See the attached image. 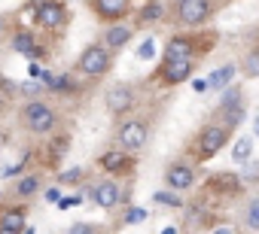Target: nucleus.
I'll use <instances>...</instances> for the list:
<instances>
[{
    "label": "nucleus",
    "instance_id": "31",
    "mask_svg": "<svg viewBox=\"0 0 259 234\" xmlns=\"http://www.w3.org/2000/svg\"><path fill=\"white\" fill-rule=\"evenodd\" d=\"M256 128H259V119H256Z\"/></svg>",
    "mask_w": 259,
    "mask_h": 234
},
{
    "label": "nucleus",
    "instance_id": "27",
    "mask_svg": "<svg viewBox=\"0 0 259 234\" xmlns=\"http://www.w3.org/2000/svg\"><path fill=\"white\" fill-rule=\"evenodd\" d=\"M156 204H171V207H183V198H180V195H171L168 189H162V192H156Z\"/></svg>",
    "mask_w": 259,
    "mask_h": 234
},
{
    "label": "nucleus",
    "instance_id": "25",
    "mask_svg": "<svg viewBox=\"0 0 259 234\" xmlns=\"http://www.w3.org/2000/svg\"><path fill=\"white\" fill-rule=\"evenodd\" d=\"M85 177H89L85 167H67V170L58 173V183H61V186H82Z\"/></svg>",
    "mask_w": 259,
    "mask_h": 234
},
{
    "label": "nucleus",
    "instance_id": "17",
    "mask_svg": "<svg viewBox=\"0 0 259 234\" xmlns=\"http://www.w3.org/2000/svg\"><path fill=\"white\" fill-rule=\"evenodd\" d=\"M165 16L162 10V0H147V4L135 13V28H147V25H156L159 19Z\"/></svg>",
    "mask_w": 259,
    "mask_h": 234
},
{
    "label": "nucleus",
    "instance_id": "10",
    "mask_svg": "<svg viewBox=\"0 0 259 234\" xmlns=\"http://www.w3.org/2000/svg\"><path fill=\"white\" fill-rule=\"evenodd\" d=\"M138 103V91L132 82H113L107 91H104V106L110 115H116V119H122V115H128L135 109Z\"/></svg>",
    "mask_w": 259,
    "mask_h": 234
},
{
    "label": "nucleus",
    "instance_id": "26",
    "mask_svg": "<svg viewBox=\"0 0 259 234\" xmlns=\"http://www.w3.org/2000/svg\"><path fill=\"white\" fill-rule=\"evenodd\" d=\"M250 152H253V140H250V137H241V140L235 143V161H247Z\"/></svg>",
    "mask_w": 259,
    "mask_h": 234
},
{
    "label": "nucleus",
    "instance_id": "8",
    "mask_svg": "<svg viewBox=\"0 0 259 234\" xmlns=\"http://www.w3.org/2000/svg\"><path fill=\"white\" fill-rule=\"evenodd\" d=\"M98 167L107 177H116V180L125 177V180H132L135 170H138V158H135V152H128L122 146H113V149H107V152L98 155Z\"/></svg>",
    "mask_w": 259,
    "mask_h": 234
},
{
    "label": "nucleus",
    "instance_id": "7",
    "mask_svg": "<svg viewBox=\"0 0 259 234\" xmlns=\"http://www.w3.org/2000/svg\"><path fill=\"white\" fill-rule=\"evenodd\" d=\"M31 10H34V22L43 31H64L70 25L64 0H31Z\"/></svg>",
    "mask_w": 259,
    "mask_h": 234
},
{
    "label": "nucleus",
    "instance_id": "6",
    "mask_svg": "<svg viewBox=\"0 0 259 234\" xmlns=\"http://www.w3.org/2000/svg\"><path fill=\"white\" fill-rule=\"evenodd\" d=\"M85 192H89V201L101 210H116L119 204H128V195H125L122 183L116 177H107V173L101 180H95Z\"/></svg>",
    "mask_w": 259,
    "mask_h": 234
},
{
    "label": "nucleus",
    "instance_id": "19",
    "mask_svg": "<svg viewBox=\"0 0 259 234\" xmlns=\"http://www.w3.org/2000/svg\"><path fill=\"white\" fill-rule=\"evenodd\" d=\"M241 228L259 231V192L244 201V207H241Z\"/></svg>",
    "mask_w": 259,
    "mask_h": 234
},
{
    "label": "nucleus",
    "instance_id": "9",
    "mask_svg": "<svg viewBox=\"0 0 259 234\" xmlns=\"http://www.w3.org/2000/svg\"><path fill=\"white\" fill-rule=\"evenodd\" d=\"M213 16V0H174V19L180 28H204Z\"/></svg>",
    "mask_w": 259,
    "mask_h": 234
},
{
    "label": "nucleus",
    "instance_id": "4",
    "mask_svg": "<svg viewBox=\"0 0 259 234\" xmlns=\"http://www.w3.org/2000/svg\"><path fill=\"white\" fill-rule=\"evenodd\" d=\"M195 67H198V58H189V55L165 58V55H162V61H159V67H156V73H153V82H159V85H165V88L183 85V82L192 79Z\"/></svg>",
    "mask_w": 259,
    "mask_h": 234
},
{
    "label": "nucleus",
    "instance_id": "22",
    "mask_svg": "<svg viewBox=\"0 0 259 234\" xmlns=\"http://www.w3.org/2000/svg\"><path fill=\"white\" fill-rule=\"evenodd\" d=\"M235 73H238V67H235V64H223V67H217V70L210 73V79H207V88H213V91L226 88V85L235 79Z\"/></svg>",
    "mask_w": 259,
    "mask_h": 234
},
{
    "label": "nucleus",
    "instance_id": "18",
    "mask_svg": "<svg viewBox=\"0 0 259 234\" xmlns=\"http://www.w3.org/2000/svg\"><path fill=\"white\" fill-rule=\"evenodd\" d=\"M40 189H43V177H40V173H28V177H22V180L13 186V198L28 201V198H34Z\"/></svg>",
    "mask_w": 259,
    "mask_h": 234
},
{
    "label": "nucleus",
    "instance_id": "24",
    "mask_svg": "<svg viewBox=\"0 0 259 234\" xmlns=\"http://www.w3.org/2000/svg\"><path fill=\"white\" fill-rule=\"evenodd\" d=\"M147 219H150V213H147L144 207L122 204V219H119V225H141V222H147Z\"/></svg>",
    "mask_w": 259,
    "mask_h": 234
},
{
    "label": "nucleus",
    "instance_id": "11",
    "mask_svg": "<svg viewBox=\"0 0 259 234\" xmlns=\"http://www.w3.org/2000/svg\"><path fill=\"white\" fill-rule=\"evenodd\" d=\"M162 180L171 192H186L198 183V167L192 161H171L165 170H162Z\"/></svg>",
    "mask_w": 259,
    "mask_h": 234
},
{
    "label": "nucleus",
    "instance_id": "12",
    "mask_svg": "<svg viewBox=\"0 0 259 234\" xmlns=\"http://www.w3.org/2000/svg\"><path fill=\"white\" fill-rule=\"evenodd\" d=\"M135 31H138L135 22H125V19H122V22H107L104 34H101V43L116 55V52H122L128 43L135 40Z\"/></svg>",
    "mask_w": 259,
    "mask_h": 234
},
{
    "label": "nucleus",
    "instance_id": "28",
    "mask_svg": "<svg viewBox=\"0 0 259 234\" xmlns=\"http://www.w3.org/2000/svg\"><path fill=\"white\" fill-rule=\"evenodd\" d=\"M241 180H244V186H247V183H259V161L247 164V167H244V173H241Z\"/></svg>",
    "mask_w": 259,
    "mask_h": 234
},
{
    "label": "nucleus",
    "instance_id": "16",
    "mask_svg": "<svg viewBox=\"0 0 259 234\" xmlns=\"http://www.w3.org/2000/svg\"><path fill=\"white\" fill-rule=\"evenodd\" d=\"M210 119L213 122H220V125H226V128H232V131H238L241 128V122L247 119V100H238V103H226V106H213V112H210Z\"/></svg>",
    "mask_w": 259,
    "mask_h": 234
},
{
    "label": "nucleus",
    "instance_id": "14",
    "mask_svg": "<svg viewBox=\"0 0 259 234\" xmlns=\"http://www.w3.org/2000/svg\"><path fill=\"white\" fill-rule=\"evenodd\" d=\"M28 231V204L0 207V234H22Z\"/></svg>",
    "mask_w": 259,
    "mask_h": 234
},
{
    "label": "nucleus",
    "instance_id": "15",
    "mask_svg": "<svg viewBox=\"0 0 259 234\" xmlns=\"http://www.w3.org/2000/svg\"><path fill=\"white\" fill-rule=\"evenodd\" d=\"M207 192L223 195V198H235V195L244 192V180H241V173H235V170H220V173H213V177L207 180Z\"/></svg>",
    "mask_w": 259,
    "mask_h": 234
},
{
    "label": "nucleus",
    "instance_id": "29",
    "mask_svg": "<svg viewBox=\"0 0 259 234\" xmlns=\"http://www.w3.org/2000/svg\"><path fill=\"white\" fill-rule=\"evenodd\" d=\"M95 231H101V228H98V225H85V222L70 225V234H95Z\"/></svg>",
    "mask_w": 259,
    "mask_h": 234
},
{
    "label": "nucleus",
    "instance_id": "1",
    "mask_svg": "<svg viewBox=\"0 0 259 234\" xmlns=\"http://www.w3.org/2000/svg\"><path fill=\"white\" fill-rule=\"evenodd\" d=\"M232 134H235L232 128H226V125H220V122L210 119V122H204V125L195 131V137L189 140L186 152H189V158H192L195 164H204V161L217 158L223 146L232 143Z\"/></svg>",
    "mask_w": 259,
    "mask_h": 234
},
{
    "label": "nucleus",
    "instance_id": "13",
    "mask_svg": "<svg viewBox=\"0 0 259 234\" xmlns=\"http://www.w3.org/2000/svg\"><path fill=\"white\" fill-rule=\"evenodd\" d=\"M89 10L101 22H122L132 16V0H89Z\"/></svg>",
    "mask_w": 259,
    "mask_h": 234
},
{
    "label": "nucleus",
    "instance_id": "21",
    "mask_svg": "<svg viewBox=\"0 0 259 234\" xmlns=\"http://www.w3.org/2000/svg\"><path fill=\"white\" fill-rule=\"evenodd\" d=\"M238 70L244 73V79H259V43H256V46H250V49L244 52V58H241Z\"/></svg>",
    "mask_w": 259,
    "mask_h": 234
},
{
    "label": "nucleus",
    "instance_id": "5",
    "mask_svg": "<svg viewBox=\"0 0 259 234\" xmlns=\"http://www.w3.org/2000/svg\"><path fill=\"white\" fill-rule=\"evenodd\" d=\"M150 134L153 131H150L147 119H125V115H122V122L113 131V143L122 146V149H128V152H141V149H147Z\"/></svg>",
    "mask_w": 259,
    "mask_h": 234
},
{
    "label": "nucleus",
    "instance_id": "30",
    "mask_svg": "<svg viewBox=\"0 0 259 234\" xmlns=\"http://www.w3.org/2000/svg\"><path fill=\"white\" fill-rule=\"evenodd\" d=\"M43 198H46V201H58V189H49V192H46Z\"/></svg>",
    "mask_w": 259,
    "mask_h": 234
},
{
    "label": "nucleus",
    "instance_id": "3",
    "mask_svg": "<svg viewBox=\"0 0 259 234\" xmlns=\"http://www.w3.org/2000/svg\"><path fill=\"white\" fill-rule=\"evenodd\" d=\"M110 70H113V52H110L104 43H89V46L79 52L76 73H82L89 82H101Z\"/></svg>",
    "mask_w": 259,
    "mask_h": 234
},
{
    "label": "nucleus",
    "instance_id": "2",
    "mask_svg": "<svg viewBox=\"0 0 259 234\" xmlns=\"http://www.w3.org/2000/svg\"><path fill=\"white\" fill-rule=\"evenodd\" d=\"M19 125H22V131L34 134V137H49L58 128V112L46 100H28L19 109Z\"/></svg>",
    "mask_w": 259,
    "mask_h": 234
},
{
    "label": "nucleus",
    "instance_id": "23",
    "mask_svg": "<svg viewBox=\"0 0 259 234\" xmlns=\"http://www.w3.org/2000/svg\"><path fill=\"white\" fill-rule=\"evenodd\" d=\"M16 94H19V85L13 79H7V76H0V115L10 109V103L16 100Z\"/></svg>",
    "mask_w": 259,
    "mask_h": 234
},
{
    "label": "nucleus",
    "instance_id": "20",
    "mask_svg": "<svg viewBox=\"0 0 259 234\" xmlns=\"http://www.w3.org/2000/svg\"><path fill=\"white\" fill-rule=\"evenodd\" d=\"M13 49H16L19 55H28V58H34V55H43L31 31H16V34H13Z\"/></svg>",
    "mask_w": 259,
    "mask_h": 234
}]
</instances>
